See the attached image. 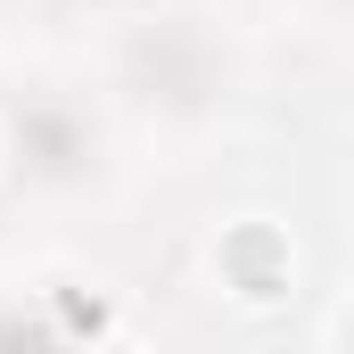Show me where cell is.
<instances>
[{
  "mask_svg": "<svg viewBox=\"0 0 354 354\" xmlns=\"http://www.w3.org/2000/svg\"><path fill=\"white\" fill-rule=\"evenodd\" d=\"M17 149H25L41 174H66V165L83 157V132H75L58 107H33V115H17Z\"/></svg>",
  "mask_w": 354,
  "mask_h": 354,
  "instance_id": "6da1fadb",
  "label": "cell"
}]
</instances>
